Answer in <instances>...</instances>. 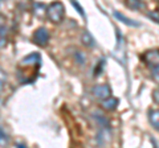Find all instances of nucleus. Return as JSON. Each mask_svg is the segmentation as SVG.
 <instances>
[{
  "label": "nucleus",
  "mask_w": 159,
  "mask_h": 148,
  "mask_svg": "<svg viewBox=\"0 0 159 148\" xmlns=\"http://www.w3.org/2000/svg\"><path fill=\"white\" fill-rule=\"evenodd\" d=\"M40 65H41V57L40 53H31L20 61L17 66V76L21 83H31L37 77Z\"/></svg>",
  "instance_id": "obj_1"
},
{
  "label": "nucleus",
  "mask_w": 159,
  "mask_h": 148,
  "mask_svg": "<svg viewBox=\"0 0 159 148\" xmlns=\"http://www.w3.org/2000/svg\"><path fill=\"white\" fill-rule=\"evenodd\" d=\"M47 16L51 23L60 24L64 20V16H65V7H64V4L60 2H54L52 4H49V7L47 8Z\"/></svg>",
  "instance_id": "obj_2"
},
{
  "label": "nucleus",
  "mask_w": 159,
  "mask_h": 148,
  "mask_svg": "<svg viewBox=\"0 0 159 148\" xmlns=\"http://www.w3.org/2000/svg\"><path fill=\"white\" fill-rule=\"evenodd\" d=\"M142 60L151 70L159 67V49H150V50L145 52L142 56Z\"/></svg>",
  "instance_id": "obj_3"
},
{
  "label": "nucleus",
  "mask_w": 159,
  "mask_h": 148,
  "mask_svg": "<svg viewBox=\"0 0 159 148\" xmlns=\"http://www.w3.org/2000/svg\"><path fill=\"white\" fill-rule=\"evenodd\" d=\"M93 95L99 99L101 102L109 99L110 97H113L111 94V89L107 85H97L93 87Z\"/></svg>",
  "instance_id": "obj_4"
},
{
  "label": "nucleus",
  "mask_w": 159,
  "mask_h": 148,
  "mask_svg": "<svg viewBox=\"0 0 159 148\" xmlns=\"http://www.w3.org/2000/svg\"><path fill=\"white\" fill-rule=\"evenodd\" d=\"M33 41L40 46H45L49 41V31L44 27L36 29L33 33Z\"/></svg>",
  "instance_id": "obj_5"
},
{
  "label": "nucleus",
  "mask_w": 159,
  "mask_h": 148,
  "mask_svg": "<svg viewBox=\"0 0 159 148\" xmlns=\"http://www.w3.org/2000/svg\"><path fill=\"white\" fill-rule=\"evenodd\" d=\"M114 17L118 19L119 21H122L123 24H126V25H129V27H141V24H139L137 20H133V19L127 17V16H125V15L119 13V12H117V11L114 12Z\"/></svg>",
  "instance_id": "obj_6"
},
{
  "label": "nucleus",
  "mask_w": 159,
  "mask_h": 148,
  "mask_svg": "<svg viewBox=\"0 0 159 148\" xmlns=\"http://www.w3.org/2000/svg\"><path fill=\"white\" fill-rule=\"evenodd\" d=\"M7 44V24L6 19L0 16V48H3Z\"/></svg>",
  "instance_id": "obj_7"
},
{
  "label": "nucleus",
  "mask_w": 159,
  "mask_h": 148,
  "mask_svg": "<svg viewBox=\"0 0 159 148\" xmlns=\"http://www.w3.org/2000/svg\"><path fill=\"white\" fill-rule=\"evenodd\" d=\"M147 116H148L150 124L155 128V130H159V110H150Z\"/></svg>",
  "instance_id": "obj_8"
},
{
  "label": "nucleus",
  "mask_w": 159,
  "mask_h": 148,
  "mask_svg": "<svg viewBox=\"0 0 159 148\" xmlns=\"http://www.w3.org/2000/svg\"><path fill=\"white\" fill-rule=\"evenodd\" d=\"M101 105H102V107L105 108V110L113 111V110H116L117 106H118V99H117V98H114V97H110L109 99L101 102Z\"/></svg>",
  "instance_id": "obj_9"
},
{
  "label": "nucleus",
  "mask_w": 159,
  "mask_h": 148,
  "mask_svg": "<svg viewBox=\"0 0 159 148\" xmlns=\"http://www.w3.org/2000/svg\"><path fill=\"white\" fill-rule=\"evenodd\" d=\"M82 42H84V45H86L89 48H94V46H96V41H94V38L90 36V33H88V32H84V34H82Z\"/></svg>",
  "instance_id": "obj_10"
},
{
  "label": "nucleus",
  "mask_w": 159,
  "mask_h": 148,
  "mask_svg": "<svg viewBox=\"0 0 159 148\" xmlns=\"http://www.w3.org/2000/svg\"><path fill=\"white\" fill-rule=\"evenodd\" d=\"M7 80H8V77H7V73L4 72L2 67H0V91H2L3 89H4V86H6Z\"/></svg>",
  "instance_id": "obj_11"
},
{
  "label": "nucleus",
  "mask_w": 159,
  "mask_h": 148,
  "mask_svg": "<svg viewBox=\"0 0 159 148\" xmlns=\"http://www.w3.org/2000/svg\"><path fill=\"white\" fill-rule=\"evenodd\" d=\"M127 7L129 8H131V9H142V8H145V3H142V2H127Z\"/></svg>",
  "instance_id": "obj_12"
},
{
  "label": "nucleus",
  "mask_w": 159,
  "mask_h": 148,
  "mask_svg": "<svg viewBox=\"0 0 159 148\" xmlns=\"http://www.w3.org/2000/svg\"><path fill=\"white\" fill-rule=\"evenodd\" d=\"M8 144V137L4 134V131L0 128V148H6Z\"/></svg>",
  "instance_id": "obj_13"
},
{
  "label": "nucleus",
  "mask_w": 159,
  "mask_h": 148,
  "mask_svg": "<svg viewBox=\"0 0 159 148\" xmlns=\"http://www.w3.org/2000/svg\"><path fill=\"white\" fill-rule=\"evenodd\" d=\"M151 77H152V80L159 85V67L152 69V70H151Z\"/></svg>",
  "instance_id": "obj_14"
},
{
  "label": "nucleus",
  "mask_w": 159,
  "mask_h": 148,
  "mask_svg": "<svg viewBox=\"0 0 159 148\" xmlns=\"http://www.w3.org/2000/svg\"><path fill=\"white\" fill-rule=\"evenodd\" d=\"M148 17H150L151 20L157 21V23L159 24V12H158V11H151L150 13H148Z\"/></svg>",
  "instance_id": "obj_15"
},
{
  "label": "nucleus",
  "mask_w": 159,
  "mask_h": 148,
  "mask_svg": "<svg viewBox=\"0 0 159 148\" xmlns=\"http://www.w3.org/2000/svg\"><path fill=\"white\" fill-rule=\"evenodd\" d=\"M72 4L74 7L77 8V11H78V13H81V16L84 17V19H86V15H85V12H84V9H82V7L81 6H78V4L76 3V2H72Z\"/></svg>",
  "instance_id": "obj_16"
},
{
  "label": "nucleus",
  "mask_w": 159,
  "mask_h": 148,
  "mask_svg": "<svg viewBox=\"0 0 159 148\" xmlns=\"http://www.w3.org/2000/svg\"><path fill=\"white\" fill-rule=\"evenodd\" d=\"M152 99H154V102L159 105V89H157V90L152 91Z\"/></svg>",
  "instance_id": "obj_17"
}]
</instances>
